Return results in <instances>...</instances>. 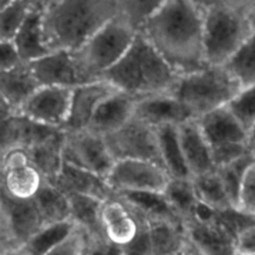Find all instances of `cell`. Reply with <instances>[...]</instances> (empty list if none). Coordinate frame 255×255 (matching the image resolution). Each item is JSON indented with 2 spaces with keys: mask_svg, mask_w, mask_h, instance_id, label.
Wrapping results in <instances>:
<instances>
[{
  "mask_svg": "<svg viewBox=\"0 0 255 255\" xmlns=\"http://www.w3.org/2000/svg\"><path fill=\"white\" fill-rule=\"evenodd\" d=\"M139 34L151 42L179 76L209 66L201 1H162Z\"/></svg>",
  "mask_w": 255,
  "mask_h": 255,
  "instance_id": "obj_1",
  "label": "cell"
},
{
  "mask_svg": "<svg viewBox=\"0 0 255 255\" xmlns=\"http://www.w3.org/2000/svg\"><path fill=\"white\" fill-rule=\"evenodd\" d=\"M119 12V0H45V45L50 52H75Z\"/></svg>",
  "mask_w": 255,
  "mask_h": 255,
  "instance_id": "obj_2",
  "label": "cell"
},
{
  "mask_svg": "<svg viewBox=\"0 0 255 255\" xmlns=\"http://www.w3.org/2000/svg\"><path fill=\"white\" fill-rule=\"evenodd\" d=\"M179 75L142 34L101 80L137 100L172 94Z\"/></svg>",
  "mask_w": 255,
  "mask_h": 255,
  "instance_id": "obj_3",
  "label": "cell"
},
{
  "mask_svg": "<svg viewBox=\"0 0 255 255\" xmlns=\"http://www.w3.org/2000/svg\"><path fill=\"white\" fill-rule=\"evenodd\" d=\"M209 66H224L255 32V0L201 1Z\"/></svg>",
  "mask_w": 255,
  "mask_h": 255,
  "instance_id": "obj_4",
  "label": "cell"
},
{
  "mask_svg": "<svg viewBox=\"0 0 255 255\" xmlns=\"http://www.w3.org/2000/svg\"><path fill=\"white\" fill-rule=\"evenodd\" d=\"M137 35L138 32L119 9L84 46L72 52L81 81L87 84L101 80L128 51Z\"/></svg>",
  "mask_w": 255,
  "mask_h": 255,
  "instance_id": "obj_5",
  "label": "cell"
},
{
  "mask_svg": "<svg viewBox=\"0 0 255 255\" xmlns=\"http://www.w3.org/2000/svg\"><path fill=\"white\" fill-rule=\"evenodd\" d=\"M241 85L224 66H207L179 77L172 95L186 106L194 120L223 109L239 94Z\"/></svg>",
  "mask_w": 255,
  "mask_h": 255,
  "instance_id": "obj_6",
  "label": "cell"
},
{
  "mask_svg": "<svg viewBox=\"0 0 255 255\" xmlns=\"http://www.w3.org/2000/svg\"><path fill=\"white\" fill-rule=\"evenodd\" d=\"M212 149L214 167L227 166L251 153L248 131L223 107L197 120Z\"/></svg>",
  "mask_w": 255,
  "mask_h": 255,
  "instance_id": "obj_7",
  "label": "cell"
},
{
  "mask_svg": "<svg viewBox=\"0 0 255 255\" xmlns=\"http://www.w3.org/2000/svg\"><path fill=\"white\" fill-rule=\"evenodd\" d=\"M105 138L116 162L146 161L163 167L157 129L134 117Z\"/></svg>",
  "mask_w": 255,
  "mask_h": 255,
  "instance_id": "obj_8",
  "label": "cell"
},
{
  "mask_svg": "<svg viewBox=\"0 0 255 255\" xmlns=\"http://www.w3.org/2000/svg\"><path fill=\"white\" fill-rule=\"evenodd\" d=\"M62 149L64 163L85 169L107 179L116 159L112 156L106 138L87 129L80 132H65Z\"/></svg>",
  "mask_w": 255,
  "mask_h": 255,
  "instance_id": "obj_9",
  "label": "cell"
},
{
  "mask_svg": "<svg viewBox=\"0 0 255 255\" xmlns=\"http://www.w3.org/2000/svg\"><path fill=\"white\" fill-rule=\"evenodd\" d=\"M169 176L162 166L146 161H119L107 177L116 196L128 193H163Z\"/></svg>",
  "mask_w": 255,
  "mask_h": 255,
  "instance_id": "obj_10",
  "label": "cell"
},
{
  "mask_svg": "<svg viewBox=\"0 0 255 255\" xmlns=\"http://www.w3.org/2000/svg\"><path fill=\"white\" fill-rule=\"evenodd\" d=\"M74 89L42 86L22 107L20 115L50 128L65 131L70 119Z\"/></svg>",
  "mask_w": 255,
  "mask_h": 255,
  "instance_id": "obj_11",
  "label": "cell"
},
{
  "mask_svg": "<svg viewBox=\"0 0 255 255\" xmlns=\"http://www.w3.org/2000/svg\"><path fill=\"white\" fill-rule=\"evenodd\" d=\"M101 222L107 243L120 249L134 242L142 227L148 224L119 196L111 197L102 203Z\"/></svg>",
  "mask_w": 255,
  "mask_h": 255,
  "instance_id": "obj_12",
  "label": "cell"
},
{
  "mask_svg": "<svg viewBox=\"0 0 255 255\" xmlns=\"http://www.w3.org/2000/svg\"><path fill=\"white\" fill-rule=\"evenodd\" d=\"M116 92L117 90L105 80H97L75 87L72 91L70 119L65 132L87 129L100 105Z\"/></svg>",
  "mask_w": 255,
  "mask_h": 255,
  "instance_id": "obj_13",
  "label": "cell"
},
{
  "mask_svg": "<svg viewBox=\"0 0 255 255\" xmlns=\"http://www.w3.org/2000/svg\"><path fill=\"white\" fill-rule=\"evenodd\" d=\"M0 219L10 227L19 249L45 227L35 199L17 201L4 193L0 194Z\"/></svg>",
  "mask_w": 255,
  "mask_h": 255,
  "instance_id": "obj_14",
  "label": "cell"
},
{
  "mask_svg": "<svg viewBox=\"0 0 255 255\" xmlns=\"http://www.w3.org/2000/svg\"><path fill=\"white\" fill-rule=\"evenodd\" d=\"M133 117L153 128H159L162 126L179 127L189 120H194L186 106L172 94L139 100L136 105Z\"/></svg>",
  "mask_w": 255,
  "mask_h": 255,
  "instance_id": "obj_15",
  "label": "cell"
},
{
  "mask_svg": "<svg viewBox=\"0 0 255 255\" xmlns=\"http://www.w3.org/2000/svg\"><path fill=\"white\" fill-rule=\"evenodd\" d=\"M40 86L75 89L84 82L80 79L72 52L54 51L29 64Z\"/></svg>",
  "mask_w": 255,
  "mask_h": 255,
  "instance_id": "obj_16",
  "label": "cell"
},
{
  "mask_svg": "<svg viewBox=\"0 0 255 255\" xmlns=\"http://www.w3.org/2000/svg\"><path fill=\"white\" fill-rule=\"evenodd\" d=\"M189 244L202 255H237V238L216 221L186 224Z\"/></svg>",
  "mask_w": 255,
  "mask_h": 255,
  "instance_id": "obj_17",
  "label": "cell"
},
{
  "mask_svg": "<svg viewBox=\"0 0 255 255\" xmlns=\"http://www.w3.org/2000/svg\"><path fill=\"white\" fill-rule=\"evenodd\" d=\"M138 101L139 100L129 95L117 91L100 105L87 127V131L102 137L115 133L133 119Z\"/></svg>",
  "mask_w": 255,
  "mask_h": 255,
  "instance_id": "obj_18",
  "label": "cell"
},
{
  "mask_svg": "<svg viewBox=\"0 0 255 255\" xmlns=\"http://www.w3.org/2000/svg\"><path fill=\"white\" fill-rule=\"evenodd\" d=\"M179 141L187 167L193 177L216 171L212 149L197 120H189L178 127Z\"/></svg>",
  "mask_w": 255,
  "mask_h": 255,
  "instance_id": "obj_19",
  "label": "cell"
},
{
  "mask_svg": "<svg viewBox=\"0 0 255 255\" xmlns=\"http://www.w3.org/2000/svg\"><path fill=\"white\" fill-rule=\"evenodd\" d=\"M52 184L67 196L92 197L102 202L116 196L106 179L67 163H64L61 172Z\"/></svg>",
  "mask_w": 255,
  "mask_h": 255,
  "instance_id": "obj_20",
  "label": "cell"
},
{
  "mask_svg": "<svg viewBox=\"0 0 255 255\" xmlns=\"http://www.w3.org/2000/svg\"><path fill=\"white\" fill-rule=\"evenodd\" d=\"M40 87L29 64L9 71H0V102L16 114L21 112L22 107Z\"/></svg>",
  "mask_w": 255,
  "mask_h": 255,
  "instance_id": "obj_21",
  "label": "cell"
},
{
  "mask_svg": "<svg viewBox=\"0 0 255 255\" xmlns=\"http://www.w3.org/2000/svg\"><path fill=\"white\" fill-rule=\"evenodd\" d=\"M44 6L45 0H36L34 10L12 40L20 56L26 64L36 61L50 52L45 45L44 39V27H42Z\"/></svg>",
  "mask_w": 255,
  "mask_h": 255,
  "instance_id": "obj_22",
  "label": "cell"
},
{
  "mask_svg": "<svg viewBox=\"0 0 255 255\" xmlns=\"http://www.w3.org/2000/svg\"><path fill=\"white\" fill-rule=\"evenodd\" d=\"M65 136V131L56 129L46 138L26 148L32 166L42 174L45 181L50 183H54L64 166L62 149Z\"/></svg>",
  "mask_w": 255,
  "mask_h": 255,
  "instance_id": "obj_23",
  "label": "cell"
},
{
  "mask_svg": "<svg viewBox=\"0 0 255 255\" xmlns=\"http://www.w3.org/2000/svg\"><path fill=\"white\" fill-rule=\"evenodd\" d=\"M0 173H1V179H0L1 193L17 201L34 199L45 183V178L32 166V163L15 167V168L2 169Z\"/></svg>",
  "mask_w": 255,
  "mask_h": 255,
  "instance_id": "obj_24",
  "label": "cell"
},
{
  "mask_svg": "<svg viewBox=\"0 0 255 255\" xmlns=\"http://www.w3.org/2000/svg\"><path fill=\"white\" fill-rule=\"evenodd\" d=\"M119 197L124 199L127 206L148 224L156 222H169L186 227L184 222L177 216L163 193H128L120 194Z\"/></svg>",
  "mask_w": 255,
  "mask_h": 255,
  "instance_id": "obj_25",
  "label": "cell"
},
{
  "mask_svg": "<svg viewBox=\"0 0 255 255\" xmlns=\"http://www.w3.org/2000/svg\"><path fill=\"white\" fill-rule=\"evenodd\" d=\"M71 222L86 234L89 241H106L102 229L101 208L104 202L86 196H69Z\"/></svg>",
  "mask_w": 255,
  "mask_h": 255,
  "instance_id": "obj_26",
  "label": "cell"
},
{
  "mask_svg": "<svg viewBox=\"0 0 255 255\" xmlns=\"http://www.w3.org/2000/svg\"><path fill=\"white\" fill-rule=\"evenodd\" d=\"M156 129L158 133L162 163L169 178H192L182 151L178 126H162Z\"/></svg>",
  "mask_w": 255,
  "mask_h": 255,
  "instance_id": "obj_27",
  "label": "cell"
},
{
  "mask_svg": "<svg viewBox=\"0 0 255 255\" xmlns=\"http://www.w3.org/2000/svg\"><path fill=\"white\" fill-rule=\"evenodd\" d=\"M148 234L153 255H174L189 247L184 226L169 222H156L148 224Z\"/></svg>",
  "mask_w": 255,
  "mask_h": 255,
  "instance_id": "obj_28",
  "label": "cell"
},
{
  "mask_svg": "<svg viewBox=\"0 0 255 255\" xmlns=\"http://www.w3.org/2000/svg\"><path fill=\"white\" fill-rule=\"evenodd\" d=\"M34 199L45 226L71 221L69 196L60 191L55 184L45 181Z\"/></svg>",
  "mask_w": 255,
  "mask_h": 255,
  "instance_id": "obj_29",
  "label": "cell"
},
{
  "mask_svg": "<svg viewBox=\"0 0 255 255\" xmlns=\"http://www.w3.org/2000/svg\"><path fill=\"white\" fill-rule=\"evenodd\" d=\"M163 194L166 196L167 201L169 202L177 216L184 222V224L193 221L194 213L199 204L193 179L171 178Z\"/></svg>",
  "mask_w": 255,
  "mask_h": 255,
  "instance_id": "obj_30",
  "label": "cell"
},
{
  "mask_svg": "<svg viewBox=\"0 0 255 255\" xmlns=\"http://www.w3.org/2000/svg\"><path fill=\"white\" fill-rule=\"evenodd\" d=\"M75 231L76 226L71 221L49 224L40 229L20 251L25 255H47L64 243Z\"/></svg>",
  "mask_w": 255,
  "mask_h": 255,
  "instance_id": "obj_31",
  "label": "cell"
},
{
  "mask_svg": "<svg viewBox=\"0 0 255 255\" xmlns=\"http://www.w3.org/2000/svg\"><path fill=\"white\" fill-rule=\"evenodd\" d=\"M36 0H2L0 2V41H12L34 10Z\"/></svg>",
  "mask_w": 255,
  "mask_h": 255,
  "instance_id": "obj_32",
  "label": "cell"
},
{
  "mask_svg": "<svg viewBox=\"0 0 255 255\" xmlns=\"http://www.w3.org/2000/svg\"><path fill=\"white\" fill-rule=\"evenodd\" d=\"M242 89L255 86V32L224 65Z\"/></svg>",
  "mask_w": 255,
  "mask_h": 255,
  "instance_id": "obj_33",
  "label": "cell"
},
{
  "mask_svg": "<svg viewBox=\"0 0 255 255\" xmlns=\"http://www.w3.org/2000/svg\"><path fill=\"white\" fill-rule=\"evenodd\" d=\"M192 179L201 203L211 207L216 212H223L233 208L234 206L232 204L217 171L193 177Z\"/></svg>",
  "mask_w": 255,
  "mask_h": 255,
  "instance_id": "obj_34",
  "label": "cell"
},
{
  "mask_svg": "<svg viewBox=\"0 0 255 255\" xmlns=\"http://www.w3.org/2000/svg\"><path fill=\"white\" fill-rule=\"evenodd\" d=\"M254 162L255 153L251 152V153L246 154L242 158L216 169L222 183H223L224 188H226L227 194H228L232 204L236 208H238L239 201H241L244 179H246L247 173H248V169L251 168V166Z\"/></svg>",
  "mask_w": 255,
  "mask_h": 255,
  "instance_id": "obj_35",
  "label": "cell"
},
{
  "mask_svg": "<svg viewBox=\"0 0 255 255\" xmlns=\"http://www.w3.org/2000/svg\"><path fill=\"white\" fill-rule=\"evenodd\" d=\"M161 2L159 0H119V9L139 34Z\"/></svg>",
  "mask_w": 255,
  "mask_h": 255,
  "instance_id": "obj_36",
  "label": "cell"
},
{
  "mask_svg": "<svg viewBox=\"0 0 255 255\" xmlns=\"http://www.w3.org/2000/svg\"><path fill=\"white\" fill-rule=\"evenodd\" d=\"M227 107L239 124L249 132L255 124V86L242 89Z\"/></svg>",
  "mask_w": 255,
  "mask_h": 255,
  "instance_id": "obj_37",
  "label": "cell"
},
{
  "mask_svg": "<svg viewBox=\"0 0 255 255\" xmlns=\"http://www.w3.org/2000/svg\"><path fill=\"white\" fill-rule=\"evenodd\" d=\"M216 221L222 224L227 231L231 232L236 238H238L239 234L254 226L255 217L242 211L241 208L233 207L227 211L218 212L216 216Z\"/></svg>",
  "mask_w": 255,
  "mask_h": 255,
  "instance_id": "obj_38",
  "label": "cell"
},
{
  "mask_svg": "<svg viewBox=\"0 0 255 255\" xmlns=\"http://www.w3.org/2000/svg\"><path fill=\"white\" fill-rule=\"evenodd\" d=\"M89 246V239L86 234L79 228L57 248L50 252L47 255H85Z\"/></svg>",
  "mask_w": 255,
  "mask_h": 255,
  "instance_id": "obj_39",
  "label": "cell"
},
{
  "mask_svg": "<svg viewBox=\"0 0 255 255\" xmlns=\"http://www.w3.org/2000/svg\"><path fill=\"white\" fill-rule=\"evenodd\" d=\"M238 208L255 217V162L248 169L244 179Z\"/></svg>",
  "mask_w": 255,
  "mask_h": 255,
  "instance_id": "obj_40",
  "label": "cell"
},
{
  "mask_svg": "<svg viewBox=\"0 0 255 255\" xmlns=\"http://www.w3.org/2000/svg\"><path fill=\"white\" fill-rule=\"evenodd\" d=\"M26 64L20 56L14 41H0V71H9Z\"/></svg>",
  "mask_w": 255,
  "mask_h": 255,
  "instance_id": "obj_41",
  "label": "cell"
},
{
  "mask_svg": "<svg viewBox=\"0 0 255 255\" xmlns=\"http://www.w3.org/2000/svg\"><path fill=\"white\" fill-rule=\"evenodd\" d=\"M237 255H255V224L237 238Z\"/></svg>",
  "mask_w": 255,
  "mask_h": 255,
  "instance_id": "obj_42",
  "label": "cell"
},
{
  "mask_svg": "<svg viewBox=\"0 0 255 255\" xmlns=\"http://www.w3.org/2000/svg\"><path fill=\"white\" fill-rule=\"evenodd\" d=\"M122 249L116 248L105 241H89L85 255H121Z\"/></svg>",
  "mask_w": 255,
  "mask_h": 255,
  "instance_id": "obj_43",
  "label": "cell"
},
{
  "mask_svg": "<svg viewBox=\"0 0 255 255\" xmlns=\"http://www.w3.org/2000/svg\"><path fill=\"white\" fill-rule=\"evenodd\" d=\"M248 144L251 151L255 153V124L252 126V128L248 132Z\"/></svg>",
  "mask_w": 255,
  "mask_h": 255,
  "instance_id": "obj_44",
  "label": "cell"
},
{
  "mask_svg": "<svg viewBox=\"0 0 255 255\" xmlns=\"http://www.w3.org/2000/svg\"><path fill=\"white\" fill-rule=\"evenodd\" d=\"M174 255H193V251H192V247L189 246L188 248H187V249H184V251H182L181 253H178V254H174Z\"/></svg>",
  "mask_w": 255,
  "mask_h": 255,
  "instance_id": "obj_45",
  "label": "cell"
},
{
  "mask_svg": "<svg viewBox=\"0 0 255 255\" xmlns=\"http://www.w3.org/2000/svg\"><path fill=\"white\" fill-rule=\"evenodd\" d=\"M2 255H25L22 253L21 251H16V252H11V253H7V254H2Z\"/></svg>",
  "mask_w": 255,
  "mask_h": 255,
  "instance_id": "obj_46",
  "label": "cell"
},
{
  "mask_svg": "<svg viewBox=\"0 0 255 255\" xmlns=\"http://www.w3.org/2000/svg\"><path fill=\"white\" fill-rule=\"evenodd\" d=\"M189 246H191V244H189ZM192 251H193V255H202L201 253H198V252H197V251H194L193 248H192Z\"/></svg>",
  "mask_w": 255,
  "mask_h": 255,
  "instance_id": "obj_47",
  "label": "cell"
},
{
  "mask_svg": "<svg viewBox=\"0 0 255 255\" xmlns=\"http://www.w3.org/2000/svg\"><path fill=\"white\" fill-rule=\"evenodd\" d=\"M121 255H124V254H121Z\"/></svg>",
  "mask_w": 255,
  "mask_h": 255,
  "instance_id": "obj_48",
  "label": "cell"
}]
</instances>
